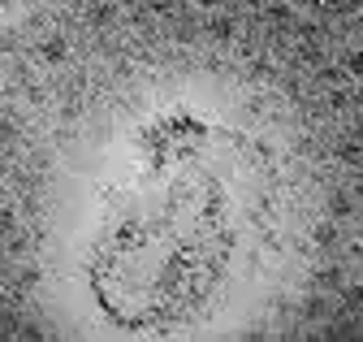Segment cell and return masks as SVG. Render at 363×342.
Here are the masks:
<instances>
[{"label": "cell", "instance_id": "obj_1", "mask_svg": "<svg viewBox=\"0 0 363 342\" xmlns=\"http://www.w3.org/2000/svg\"><path fill=\"white\" fill-rule=\"evenodd\" d=\"M234 187L186 148H156L108 204L91 243V294L121 329L208 316L238 265Z\"/></svg>", "mask_w": 363, "mask_h": 342}]
</instances>
